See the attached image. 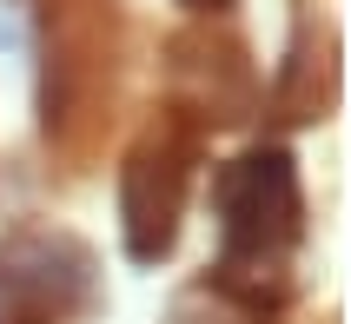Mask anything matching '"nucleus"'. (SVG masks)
<instances>
[{"label":"nucleus","instance_id":"2","mask_svg":"<svg viewBox=\"0 0 351 324\" xmlns=\"http://www.w3.org/2000/svg\"><path fill=\"white\" fill-rule=\"evenodd\" d=\"M186 7H219V0H186Z\"/></svg>","mask_w":351,"mask_h":324},{"label":"nucleus","instance_id":"1","mask_svg":"<svg viewBox=\"0 0 351 324\" xmlns=\"http://www.w3.org/2000/svg\"><path fill=\"white\" fill-rule=\"evenodd\" d=\"M219 212H226V245H285L298 232V186L285 153H245L219 179Z\"/></svg>","mask_w":351,"mask_h":324}]
</instances>
